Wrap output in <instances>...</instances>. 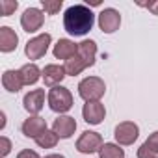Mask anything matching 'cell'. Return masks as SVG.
<instances>
[{"label": "cell", "instance_id": "cell-17", "mask_svg": "<svg viewBox=\"0 0 158 158\" xmlns=\"http://www.w3.org/2000/svg\"><path fill=\"white\" fill-rule=\"evenodd\" d=\"M78 56L82 58L86 67H91L95 63V56H97V43L93 39H86L82 43H78Z\"/></svg>", "mask_w": 158, "mask_h": 158}, {"label": "cell", "instance_id": "cell-4", "mask_svg": "<svg viewBox=\"0 0 158 158\" xmlns=\"http://www.w3.org/2000/svg\"><path fill=\"white\" fill-rule=\"evenodd\" d=\"M50 41H52L50 34H39V35L32 37V39L26 43V47H24L26 58H28V60H39V58H43V56L47 54V50H48Z\"/></svg>", "mask_w": 158, "mask_h": 158}, {"label": "cell", "instance_id": "cell-22", "mask_svg": "<svg viewBox=\"0 0 158 158\" xmlns=\"http://www.w3.org/2000/svg\"><path fill=\"white\" fill-rule=\"evenodd\" d=\"M41 6H43L45 13H48V15H56V13L61 10L63 2H61V0H41Z\"/></svg>", "mask_w": 158, "mask_h": 158}, {"label": "cell", "instance_id": "cell-6", "mask_svg": "<svg viewBox=\"0 0 158 158\" xmlns=\"http://www.w3.org/2000/svg\"><path fill=\"white\" fill-rule=\"evenodd\" d=\"M114 136L117 139V145H132L139 136V127L132 121H123L115 127Z\"/></svg>", "mask_w": 158, "mask_h": 158}, {"label": "cell", "instance_id": "cell-8", "mask_svg": "<svg viewBox=\"0 0 158 158\" xmlns=\"http://www.w3.org/2000/svg\"><path fill=\"white\" fill-rule=\"evenodd\" d=\"M121 26V15L117 10L114 8H104L101 13H99V28L104 32V34H114L117 32Z\"/></svg>", "mask_w": 158, "mask_h": 158}, {"label": "cell", "instance_id": "cell-10", "mask_svg": "<svg viewBox=\"0 0 158 158\" xmlns=\"http://www.w3.org/2000/svg\"><path fill=\"white\" fill-rule=\"evenodd\" d=\"M48 128H47V121H45V117H39V115H30L24 123H23V134L26 136V138H32V139H35V138H39L43 132H47Z\"/></svg>", "mask_w": 158, "mask_h": 158}, {"label": "cell", "instance_id": "cell-14", "mask_svg": "<svg viewBox=\"0 0 158 158\" xmlns=\"http://www.w3.org/2000/svg\"><path fill=\"white\" fill-rule=\"evenodd\" d=\"M78 52V45L71 39H60L56 45H54V58L56 60H69L73 56H76Z\"/></svg>", "mask_w": 158, "mask_h": 158}, {"label": "cell", "instance_id": "cell-23", "mask_svg": "<svg viewBox=\"0 0 158 158\" xmlns=\"http://www.w3.org/2000/svg\"><path fill=\"white\" fill-rule=\"evenodd\" d=\"M17 2H10V0H2L0 2V13H2V17H8V15H11L15 10H17Z\"/></svg>", "mask_w": 158, "mask_h": 158}, {"label": "cell", "instance_id": "cell-16", "mask_svg": "<svg viewBox=\"0 0 158 158\" xmlns=\"http://www.w3.org/2000/svg\"><path fill=\"white\" fill-rule=\"evenodd\" d=\"M17 43H19V35L15 34V30H11L10 26H0V50L11 52L17 48Z\"/></svg>", "mask_w": 158, "mask_h": 158}, {"label": "cell", "instance_id": "cell-12", "mask_svg": "<svg viewBox=\"0 0 158 158\" xmlns=\"http://www.w3.org/2000/svg\"><path fill=\"white\" fill-rule=\"evenodd\" d=\"M82 115H84L86 123L99 125V123H102V119L106 115V108L101 102H86L84 108H82Z\"/></svg>", "mask_w": 158, "mask_h": 158}, {"label": "cell", "instance_id": "cell-28", "mask_svg": "<svg viewBox=\"0 0 158 158\" xmlns=\"http://www.w3.org/2000/svg\"><path fill=\"white\" fill-rule=\"evenodd\" d=\"M145 8L152 13V15H158V0H154V2H149V4H145Z\"/></svg>", "mask_w": 158, "mask_h": 158}, {"label": "cell", "instance_id": "cell-9", "mask_svg": "<svg viewBox=\"0 0 158 158\" xmlns=\"http://www.w3.org/2000/svg\"><path fill=\"white\" fill-rule=\"evenodd\" d=\"M23 104H24V110L32 115H37L43 106H45V89H32L24 95L23 99Z\"/></svg>", "mask_w": 158, "mask_h": 158}, {"label": "cell", "instance_id": "cell-19", "mask_svg": "<svg viewBox=\"0 0 158 158\" xmlns=\"http://www.w3.org/2000/svg\"><path fill=\"white\" fill-rule=\"evenodd\" d=\"M63 67H65V73H67L69 76H76V74H80V73L86 69V63L82 61V58L78 56V52H76V56L69 58Z\"/></svg>", "mask_w": 158, "mask_h": 158}, {"label": "cell", "instance_id": "cell-24", "mask_svg": "<svg viewBox=\"0 0 158 158\" xmlns=\"http://www.w3.org/2000/svg\"><path fill=\"white\" fill-rule=\"evenodd\" d=\"M138 158H158V152L154 149H151L147 143H143L139 149H138Z\"/></svg>", "mask_w": 158, "mask_h": 158}, {"label": "cell", "instance_id": "cell-20", "mask_svg": "<svg viewBox=\"0 0 158 158\" xmlns=\"http://www.w3.org/2000/svg\"><path fill=\"white\" fill-rule=\"evenodd\" d=\"M99 158H125V151L117 143H104L99 151Z\"/></svg>", "mask_w": 158, "mask_h": 158}, {"label": "cell", "instance_id": "cell-29", "mask_svg": "<svg viewBox=\"0 0 158 158\" xmlns=\"http://www.w3.org/2000/svg\"><path fill=\"white\" fill-rule=\"evenodd\" d=\"M45 158H65L63 154H48V156H45Z\"/></svg>", "mask_w": 158, "mask_h": 158}, {"label": "cell", "instance_id": "cell-26", "mask_svg": "<svg viewBox=\"0 0 158 158\" xmlns=\"http://www.w3.org/2000/svg\"><path fill=\"white\" fill-rule=\"evenodd\" d=\"M17 158H41L35 151H30V149H24V151H21L19 154H17Z\"/></svg>", "mask_w": 158, "mask_h": 158}, {"label": "cell", "instance_id": "cell-13", "mask_svg": "<svg viewBox=\"0 0 158 158\" xmlns=\"http://www.w3.org/2000/svg\"><path fill=\"white\" fill-rule=\"evenodd\" d=\"M65 76H67V73H65V67H61V65L50 63V65H45V69H43V82L48 88L60 86V82Z\"/></svg>", "mask_w": 158, "mask_h": 158}, {"label": "cell", "instance_id": "cell-11", "mask_svg": "<svg viewBox=\"0 0 158 158\" xmlns=\"http://www.w3.org/2000/svg\"><path fill=\"white\" fill-rule=\"evenodd\" d=\"M52 130L58 134V138L69 139V138L74 134V130H76V121H74V117H71V115H60V117L54 119Z\"/></svg>", "mask_w": 158, "mask_h": 158}, {"label": "cell", "instance_id": "cell-25", "mask_svg": "<svg viewBox=\"0 0 158 158\" xmlns=\"http://www.w3.org/2000/svg\"><path fill=\"white\" fill-rule=\"evenodd\" d=\"M145 143H147L151 149H154V151L158 152V130H156V132H152V134L145 139Z\"/></svg>", "mask_w": 158, "mask_h": 158}, {"label": "cell", "instance_id": "cell-1", "mask_svg": "<svg viewBox=\"0 0 158 158\" xmlns=\"http://www.w3.org/2000/svg\"><path fill=\"white\" fill-rule=\"evenodd\" d=\"M93 24H95V15L84 4H74V6L67 8L63 13V28L67 34H71L74 37L86 35L93 28Z\"/></svg>", "mask_w": 158, "mask_h": 158}, {"label": "cell", "instance_id": "cell-2", "mask_svg": "<svg viewBox=\"0 0 158 158\" xmlns=\"http://www.w3.org/2000/svg\"><path fill=\"white\" fill-rule=\"evenodd\" d=\"M106 93V84L99 76H88L78 84V95L86 102H99Z\"/></svg>", "mask_w": 158, "mask_h": 158}, {"label": "cell", "instance_id": "cell-7", "mask_svg": "<svg viewBox=\"0 0 158 158\" xmlns=\"http://www.w3.org/2000/svg\"><path fill=\"white\" fill-rule=\"evenodd\" d=\"M43 23H45V13L39 8H28V10H24V13L21 17V26L28 34H34V32L41 30Z\"/></svg>", "mask_w": 158, "mask_h": 158}, {"label": "cell", "instance_id": "cell-15", "mask_svg": "<svg viewBox=\"0 0 158 158\" xmlns=\"http://www.w3.org/2000/svg\"><path fill=\"white\" fill-rule=\"evenodd\" d=\"M2 86H4V89H8L10 93L21 91V88L24 86L23 76H21V71H13V69L4 71V74H2Z\"/></svg>", "mask_w": 158, "mask_h": 158}, {"label": "cell", "instance_id": "cell-5", "mask_svg": "<svg viewBox=\"0 0 158 158\" xmlns=\"http://www.w3.org/2000/svg\"><path fill=\"white\" fill-rule=\"evenodd\" d=\"M102 145H104L102 143V136L99 132L86 130V132H82V136L76 141V151H80L84 154H91V152H99Z\"/></svg>", "mask_w": 158, "mask_h": 158}, {"label": "cell", "instance_id": "cell-3", "mask_svg": "<svg viewBox=\"0 0 158 158\" xmlns=\"http://www.w3.org/2000/svg\"><path fill=\"white\" fill-rule=\"evenodd\" d=\"M47 101H48L50 110L56 112V114H65V112H69V110L73 108V95H71V91H69L67 88H63V86L52 88V89L48 91Z\"/></svg>", "mask_w": 158, "mask_h": 158}, {"label": "cell", "instance_id": "cell-27", "mask_svg": "<svg viewBox=\"0 0 158 158\" xmlns=\"http://www.w3.org/2000/svg\"><path fill=\"white\" fill-rule=\"evenodd\" d=\"M0 141H2V154H4V156H8V154H10V149H11V141H10L6 136L0 138Z\"/></svg>", "mask_w": 158, "mask_h": 158}, {"label": "cell", "instance_id": "cell-21", "mask_svg": "<svg viewBox=\"0 0 158 158\" xmlns=\"http://www.w3.org/2000/svg\"><path fill=\"white\" fill-rule=\"evenodd\" d=\"M58 134L54 132V130H47V132H43L39 138H35V143L41 147V149H52V147H56V143H58Z\"/></svg>", "mask_w": 158, "mask_h": 158}, {"label": "cell", "instance_id": "cell-18", "mask_svg": "<svg viewBox=\"0 0 158 158\" xmlns=\"http://www.w3.org/2000/svg\"><path fill=\"white\" fill-rule=\"evenodd\" d=\"M19 71H21V76H23L24 86H34L39 78H43V71H41L35 63H26V65H23Z\"/></svg>", "mask_w": 158, "mask_h": 158}]
</instances>
